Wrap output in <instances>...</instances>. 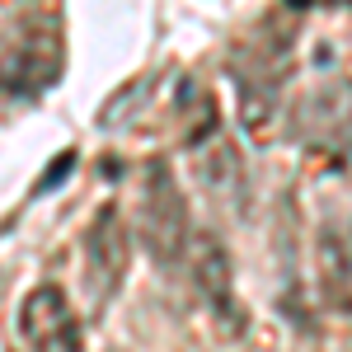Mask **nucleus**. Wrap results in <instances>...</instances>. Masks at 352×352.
I'll return each mask as SVG.
<instances>
[{
    "label": "nucleus",
    "mask_w": 352,
    "mask_h": 352,
    "mask_svg": "<svg viewBox=\"0 0 352 352\" xmlns=\"http://www.w3.org/2000/svg\"><path fill=\"white\" fill-rule=\"evenodd\" d=\"M287 71H292V28H282V14H268L230 52V80H235V94H240L244 132L254 136L272 132V122L282 118Z\"/></svg>",
    "instance_id": "f257e3e1"
},
{
    "label": "nucleus",
    "mask_w": 352,
    "mask_h": 352,
    "mask_svg": "<svg viewBox=\"0 0 352 352\" xmlns=\"http://www.w3.org/2000/svg\"><path fill=\"white\" fill-rule=\"evenodd\" d=\"M136 230H141V244L146 254L160 263V268H174L188 258V240H192V226L188 221V202L179 192V174L174 164L155 155L146 160L141 169V197H136Z\"/></svg>",
    "instance_id": "f03ea898"
},
{
    "label": "nucleus",
    "mask_w": 352,
    "mask_h": 352,
    "mask_svg": "<svg viewBox=\"0 0 352 352\" xmlns=\"http://www.w3.org/2000/svg\"><path fill=\"white\" fill-rule=\"evenodd\" d=\"M56 76H61V28H56V14L43 10V14L19 19V38L10 43V52L0 56V89L33 99V94L52 89Z\"/></svg>",
    "instance_id": "7ed1b4c3"
},
{
    "label": "nucleus",
    "mask_w": 352,
    "mask_h": 352,
    "mask_svg": "<svg viewBox=\"0 0 352 352\" xmlns=\"http://www.w3.org/2000/svg\"><path fill=\"white\" fill-rule=\"evenodd\" d=\"M127 268H132V235H127V226L118 217V207H99L80 240V277H85V296H89L94 310H104L122 292Z\"/></svg>",
    "instance_id": "20e7f679"
},
{
    "label": "nucleus",
    "mask_w": 352,
    "mask_h": 352,
    "mask_svg": "<svg viewBox=\"0 0 352 352\" xmlns=\"http://www.w3.org/2000/svg\"><path fill=\"white\" fill-rule=\"evenodd\" d=\"M19 333H24L28 352H85L80 338V315L66 300L56 282L33 287L19 305Z\"/></svg>",
    "instance_id": "39448f33"
},
{
    "label": "nucleus",
    "mask_w": 352,
    "mask_h": 352,
    "mask_svg": "<svg viewBox=\"0 0 352 352\" xmlns=\"http://www.w3.org/2000/svg\"><path fill=\"white\" fill-rule=\"evenodd\" d=\"M184 268H188L192 287H197V296L207 300V310H212V315H217L226 329H240V324H244V310H240V296H235L230 254H226V244H221L212 230H192Z\"/></svg>",
    "instance_id": "423d86ee"
},
{
    "label": "nucleus",
    "mask_w": 352,
    "mask_h": 352,
    "mask_svg": "<svg viewBox=\"0 0 352 352\" xmlns=\"http://www.w3.org/2000/svg\"><path fill=\"white\" fill-rule=\"evenodd\" d=\"M188 155H192V179L202 184V192L217 202L221 212L240 217L244 197H249V169H244L240 146L226 132H212L207 141L188 146Z\"/></svg>",
    "instance_id": "0eeeda50"
},
{
    "label": "nucleus",
    "mask_w": 352,
    "mask_h": 352,
    "mask_svg": "<svg viewBox=\"0 0 352 352\" xmlns=\"http://www.w3.org/2000/svg\"><path fill=\"white\" fill-rule=\"evenodd\" d=\"M315 277H320V300L333 315H352V244L348 230L333 221H320L315 230Z\"/></svg>",
    "instance_id": "6e6552de"
},
{
    "label": "nucleus",
    "mask_w": 352,
    "mask_h": 352,
    "mask_svg": "<svg viewBox=\"0 0 352 352\" xmlns=\"http://www.w3.org/2000/svg\"><path fill=\"white\" fill-rule=\"evenodd\" d=\"M146 99H151V76H132L122 89H113L109 99L99 104V118H94L99 132H122L136 113L146 109Z\"/></svg>",
    "instance_id": "1a4fd4ad"
},
{
    "label": "nucleus",
    "mask_w": 352,
    "mask_h": 352,
    "mask_svg": "<svg viewBox=\"0 0 352 352\" xmlns=\"http://www.w3.org/2000/svg\"><path fill=\"white\" fill-rule=\"evenodd\" d=\"M71 169H76V151H61V155L52 160V169H47V174L38 179V192H52L56 184H61V179L71 174Z\"/></svg>",
    "instance_id": "9d476101"
},
{
    "label": "nucleus",
    "mask_w": 352,
    "mask_h": 352,
    "mask_svg": "<svg viewBox=\"0 0 352 352\" xmlns=\"http://www.w3.org/2000/svg\"><path fill=\"white\" fill-rule=\"evenodd\" d=\"M348 244H352V230H348Z\"/></svg>",
    "instance_id": "9b49d317"
}]
</instances>
